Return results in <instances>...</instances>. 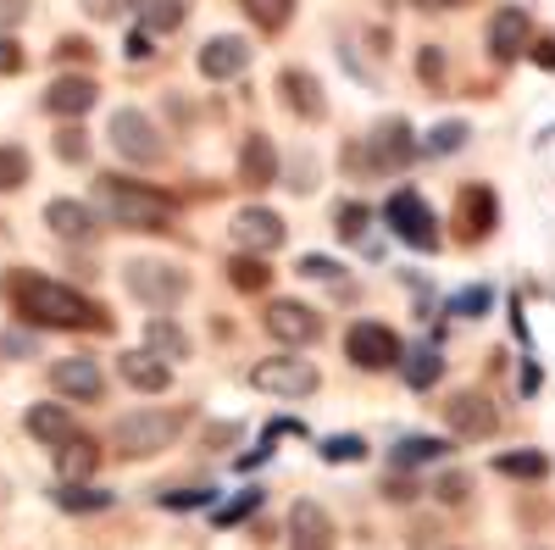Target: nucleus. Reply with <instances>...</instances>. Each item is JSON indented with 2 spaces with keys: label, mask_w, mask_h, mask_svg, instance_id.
I'll list each match as a JSON object with an SVG mask.
<instances>
[{
  "label": "nucleus",
  "mask_w": 555,
  "mask_h": 550,
  "mask_svg": "<svg viewBox=\"0 0 555 550\" xmlns=\"http://www.w3.org/2000/svg\"><path fill=\"white\" fill-rule=\"evenodd\" d=\"M494 473H505V478H550V456L544 450H505V456H494Z\"/></svg>",
  "instance_id": "obj_30"
},
{
  "label": "nucleus",
  "mask_w": 555,
  "mask_h": 550,
  "mask_svg": "<svg viewBox=\"0 0 555 550\" xmlns=\"http://www.w3.org/2000/svg\"><path fill=\"white\" fill-rule=\"evenodd\" d=\"M28 151H17V145H0V195H12V190H23L28 183Z\"/></svg>",
  "instance_id": "obj_32"
},
{
  "label": "nucleus",
  "mask_w": 555,
  "mask_h": 550,
  "mask_svg": "<svg viewBox=\"0 0 555 550\" xmlns=\"http://www.w3.org/2000/svg\"><path fill=\"white\" fill-rule=\"evenodd\" d=\"M195 67H201L206 78H234V73H245V67H250V39H240V34L206 39L201 51H195Z\"/></svg>",
  "instance_id": "obj_14"
},
{
  "label": "nucleus",
  "mask_w": 555,
  "mask_h": 550,
  "mask_svg": "<svg viewBox=\"0 0 555 550\" xmlns=\"http://www.w3.org/2000/svg\"><path fill=\"white\" fill-rule=\"evenodd\" d=\"M12 300L39 329H112L106 311L89 295H78L73 284H56V279H39V272H23L12 284Z\"/></svg>",
  "instance_id": "obj_1"
},
{
  "label": "nucleus",
  "mask_w": 555,
  "mask_h": 550,
  "mask_svg": "<svg viewBox=\"0 0 555 550\" xmlns=\"http://www.w3.org/2000/svg\"><path fill=\"white\" fill-rule=\"evenodd\" d=\"M416 156V140H411V128L400 123V117H389L378 133H373V162L378 167H405Z\"/></svg>",
  "instance_id": "obj_24"
},
{
  "label": "nucleus",
  "mask_w": 555,
  "mask_h": 550,
  "mask_svg": "<svg viewBox=\"0 0 555 550\" xmlns=\"http://www.w3.org/2000/svg\"><path fill=\"white\" fill-rule=\"evenodd\" d=\"M494 222H500V206H494V190L489 183H473V190H461V206H455V240H489L494 234Z\"/></svg>",
  "instance_id": "obj_10"
},
{
  "label": "nucleus",
  "mask_w": 555,
  "mask_h": 550,
  "mask_svg": "<svg viewBox=\"0 0 555 550\" xmlns=\"http://www.w3.org/2000/svg\"><path fill=\"white\" fill-rule=\"evenodd\" d=\"M416 67H423V78H439V51H423V62H416Z\"/></svg>",
  "instance_id": "obj_51"
},
{
  "label": "nucleus",
  "mask_w": 555,
  "mask_h": 550,
  "mask_svg": "<svg viewBox=\"0 0 555 550\" xmlns=\"http://www.w3.org/2000/svg\"><path fill=\"white\" fill-rule=\"evenodd\" d=\"M256 507H261V489H245V495H240V500H228V507H222V512H217V523H222V528H228V523H240V517H250V512H256Z\"/></svg>",
  "instance_id": "obj_38"
},
{
  "label": "nucleus",
  "mask_w": 555,
  "mask_h": 550,
  "mask_svg": "<svg viewBox=\"0 0 555 550\" xmlns=\"http://www.w3.org/2000/svg\"><path fill=\"white\" fill-rule=\"evenodd\" d=\"M51 384H56V395H67V400H101V395H106V379H101V367L89 361V356L56 361V367H51Z\"/></svg>",
  "instance_id": "obj_16"
},
{
  "label": "nucleus",
  "mask_w": 555,
  "mask_h": 550,
  "mask_svg": "<svg viewBox=\"0 0 555 550\" xmlns=\"http://www.w3.org/2000/svg\"><path fill=\"white\" fill-rule=\"evenodd\" d=\"M234 245L250 251V256L278 251V245H284V222H278V212H267V206H245V212L234 217Z\"/></svg>",
  "instance_id": "obj_13"
},
{
  "label": "nucleus",
  "mask_w": 555,
  "mask_h": 550,
  "mask_svg": "<svg viewBox=\"0 0 555 550\" xmlns=\"http://www.w3.org/2000/svg\"><path fill=\"white\" fill-rule=\"evenodd\" d=\"M345 356L361 367V373H384V367H400L405 345H400V334L389 323H373V317H366V323H350Z\"/></svg>",
  "instance_id": "obj_6"
},
{
  "label": "nucleus",
  "mask_w": 555,
  "mask_h": 550,
  "mask_svg": "<svg viewBox=\"0 0 555 550\" xmlns=\"http://www.w3.org/2000/svg\"><path fill=\"white\" fill-rule=\"evenodd\" d=\"M267 334L278 345H311L322 334V323H317V311L306 300H272L267 306Z\"/></svg>",
  "instance_id": "obj_11"
},
{
  "label": "nucleus",
  "mask_w": 555,
  "mask_h": 550,
  "mask_svg": "<svg viewBox=\"0 0 555 550\" xmlns=\"http://www.w3.org/2000/svg\"><path fill=\"white\" fill-rule=\"evenodd\" d=\"M122 284H128L133 300L167 311V306H178L183 295H190V272L172 267V261H156V256H133V261L122 267Z\"/></svg>",
  "instance_id": "obj_3"
},
{
  "label": "nucleus",
  "mask_w": 555,
  "mask_h": 550,
  "mask_svg": "<svg viewBox=\"0 0 555 550\" xmlns=\"http://www.w3.org/2000/svg\"><path fill=\"white\" fill-rule=\"evenodd\" d=\"M95 101H101V89H95L89 73H62L51 89H44V106H51L56 117H83Z\"/></svg>",
  "instance_id": "obj_18"
},
{
  "label": "nucleus",
  "mask_w": 555,
  "mask_h": 550,
  "mask_svg": "<svg viewBox=\"0 0 555 550\" xmlns=\"http://www.w3.org/2000/svg\"><path fill=\"white\" fill-rule=\"evenodd\" d=\"M44 222H51V234H62V240H95V212H89L83 201H51V206H44Z\"/></svg>",
  "instance_id": "obj_21"
},
{
  "label": "nucleus",
  "mask_w": 555,
  "mask_h": 550,
  "mask_svg": "<svg viewBox=\"0 0 555 550\" xmlns=\"http://www.w3.org/2000/svg\"><path fill=\"white\" fill-rule=\"evenodd\" d=\"M95 468H101V445L89 439V434H73V439H62V445H56V473H62V484L89 478Z\"/></svg>",
  "instance_id": "obj_22"
},
{
  "label": "nucleus",
  "mask_w": 555,
  "mask_h": 550,
  "mask_svg": "<svg viewBox=\"0 0 555 550\" xmlns=\"http://www.w3.org/2000/svg\"><path fill=\"white\" fill-rule=\"evenodd\" d=\"M23 17H28V0H0V34L17 28Z\"/></svg>",
  "instance_id": "obj_45"
},
{
  "label": "nucleus",
  "mask_w": 555,
  "mask_h": 550,
  "mask_svg": "<svg viewBox=\"0 0 555 550\" xmlns=\"http://www.w3.org/2000/svg\"><path fill=\"white\" fill-rule=\"evenodd\" d=\"M112 500H117L112 489H95L89 478H73V484L56 489V507H62V512H78V517H83V512H112Z\"/></svg>",
  "instance_id": "obj_26"
},
{
  "label": "nucleus",
  "mask_w": 555,
  "mask_h": 550,
  "mask_svg": "<svg viewBox=\"0 0 555 550\" xmlns=\"http://www.w3.org/2000/svg\"><path fill=\"white\" fill-rule=\"evenodd\" d=\"M162 500V507H211V489H172V495H156Z\"/></svg>",
  "instance_id": "obj_41"
},
{
  "label": "nucleus",
  "mask_w": 555,
  "mask_h": 550,
  "mask_svg": "<svg viewBox=\"0 0 555 550\" xmlns=\"http://www.w3.org/2000/svg\"><path fill=\"white\" fill-rule=\"evenodd\" d=\"M467 133H473L467 123H455V117H450V123H439V128H434V133H428V140L416 145V151H428V156H450V151L467 145Z\"/></svg>",
  "instance_id": "obj_33"
},
{
  "label": "nucleus",
  "mask_w": 555,
  "mask_h": 550,
  "mask_svg": "<svg viewBox=\"0 0 555 550\" xmlns=\"http://www.w3.org/2000/svg\"><path fill=\"white\" fill-rule=\"evenodd\" d=\"M400 367H405V384H411V389H434V384L444 379V356H439L434 345L405 350V356H400Z\"/></svg>",
  "instance_id": "obj_28"
},
{
  "label": "nucleus",
  "mask_w": 555,
  "mask_h": 550,
  "mask_svg": "<svg viewBox=\"0 0 555 550\" xmlns=\"http://www.w3.org/2000/svg\"><path fill=\"white\" fill-rule=\"evenodd\" d=\"M489 300H494V295L478 284V290H461V295L450 300V311H455V317H483V311H489Z\"/></svg>",
  "instance_id": "obj_37"
},
{
  "label": "nucleus",
  "mask_w": 555,
  "mask_h": 550,
  "mask_svg": "<svg viewBox=\"0 0 555 550\" xmlns=\"http://www.w3.org/2000/svg\"><path fill=\"white\" fill-rule=\"evenodd\" d=\"M289 550H334V517L317 500H295L289 512Z\"/></svg>",
  "instance_id": "obj_17"
},
{
  "label": "nucleus",
  "mask_w": 555,
  "mask_h": 550,
  "mask_svg": "<svg viewBox=\"0 0 555 550\" xmlns=\"http://www.w3.org/2000/svg\"><path fill=\"white\" fill-rule=\"evenodd\" d=\"M533 62H539L544 73H555V39H539V44H533Z\"/></svg>",
  "instance_id": "obj_49"
},
{
  "label": "nucleus",
  "mask_w": 555,
  "mask_h": 550,
  "mask_svg": "<svg viewBox=\"0 0 555 550\" xmlns=\"http://www.w3.org/2000/svg\"><path fill=\"white\" fill-rule=\"evenodd\" d=\"M411 7H434V12H455V7H467V0H411Z\"/></svg>",
  "instance_id": "obj_50"
},
{
  "label": "nucleus",
  "mask_w": 555,
  "mask_h": 550,
  "mask_svg": "<svg viewBox=\"0 0 555 550\" xmlns=\"http://www.w3.org/2000/svg\"><path fill=\"white\" fill-rule=\"evenodd\" d=\"M151 51H156V34H151V28H133V34H128V56L145 62Z\"/></svg>",
  "instance_id": "obj_44"
},
{
  "label": "nucleus",
  "mask_w": 555,
  "mask_h": 550,
  "mask_svg": "<svg viewBox=\"0 0 555 550\" xmlns=\"http://www.w3.org/2000/svg\"><path fill=\"white\" fill-rule=\"evenodd\" d=\"M117 373H122L128 389H139V395H162V389L172 384V367H167L162 356H151V350H122V356H117Z\"/></svg>",
  "instance_id": "obj_19"
},
{
  "label": "nucleus",
  "mask_w": 555,
  "mask_h": 550,
  "mask_svg": "<svg viewBox=\"0 0 555 550\" xmlns=\"http://www.w3.org/2000/svg\"><path fill=\"white\" fill-rule=\"evenodd\" d=\"M17 67H23V51H17L7 34H0V73H17Z\"/></svg>",
  "instance_id": "obj_47"
},
{
  "label": "nucleus",
  "mask_w": 555,
  "mask_h": 550,
  "mask_svg": "<svg viewBox=\"0 0 555 550\" xmlns=\"http://www.w3.org/2000/svg\"><path fill=\"white\" fill-rule=\"evenodd\" d=\"M228 279H234V290H245V295H261V290L272 284V267H267L261 256L240 251L234 261H228Z\"/></svg>",
  "instance_id": "obj_29"
},
{
  "label": "nucleus",
  "mask_w": 555,
  "mask_h": 550,
  "mask_svg": "<svg viewBox=\"0 0 555 550\" xmlns=\"http://www.w3.org/2000/svg\"><path fill=\"white\" fill-rule=\"evenodd\" d=\"M95 206L106 222L117 228H139V234H162V228L172 222V201L162 190H151V183H133V178H95Z\"/></svg>",
  "instance_id": "obj_2"
},
{
  "label": "nucleus",
  "mask_w": 555,
  "mask_h": 550,
  "mask_svg": "<svg viewBox=\"0 0 555 550\" xmlns=\"http://www.w3.org/2000/svg\"><path fill=\"white\" fill-rule=\"evenodd\" d=\"M145 350L162 356V361H183V356H190V334H183L172 317H151V323H145Z\"/></svg>",
  "instance_id": "obj_25"
},
{
  "label": "nucleus",
  "mask_w": 555,
  "mask_h": 550,
  "mask_svg": "<svg viewBox=\"0 0 555 550\" xmlns=\"http://www.w3.org/2000/svg\"><path fill=\"white\" fill-rule=\"evenodd\" d=\"M278 101H284L300 123H317L322 112H328V95H322V84L306 67H284V73H278Z\"/></svg>",
  "instance_id": "obj_12"
},
{
  "label": "nucleus",
  "mask_w": 555,
  "mask_h": 550,
  "mask_svg": "<svg viewBox=\"0 0 555 550\" xmlns=\"http://www.w3.org/2000/svg\"><path fill=\"white\" fill-rule=\"evenodd\" d=\"M366 222H373V206H361V201H345V206L334 212L339 240H361V234H366Z\"/></svg>",
  "instance_id": "obj_36"
},
{
  "label": "nucleus",
  "mask_w": 555,
  "mask_h": 550,
  "mask_svg": "<svg viewBox=\"0 0 555 550\" xmlns=\"http://www.w3.org/2000/svg\"><path fill=\"white\" fill-rule=\"evenodd\" d=\"M384 222L395 228V240H405L411 251H434L439 245V217L416 190H395L389 206H384Z\"/></svg>",
  "instance_id": "obj_5"
},
{
  "label": "nucleus",
  "mask_w": 555,
  "mask_h": 550,
  "mask_svg": "<svg viewBox=\"0 0 555 550\" xmlns=\"http://www.w3.org/2000/svg\"><path fill=\"white\" fill-rule=\"evenodd\" d=\"M450 445L444 439H434V434H411V439H400L395 445V468H423V462H439Z\"/></svg>",
  "instance_id": "obj_31"
},
{
  "label": "nucleus",
  "mask_w": 555,
  "mask_h": 550,
  "mask_svg": "<svg viewBox=\"0 0 555 550\" xmlns=\"http://www.w3.org/2000/svg\"><path fill=\"white\" fill-rule=\"evenodd\" d=\"M178 429H183L178 411H128V418H117V429H112V445H117V456L139 462V456L167 450L178 439Z\"/></svg>",
  "instance_id": "obj_4"
},
{
  "label": "nucleus",
  "mask_w": 555,
  "mask_h": 550,
  "mask_svg": "<svg viewBox=\"0 0 555 550\" xmlns=\"http://www.w3.org/2000/svg\"><path fill=\"white\" fill-rule=\"evenodd\" d=\"M56 156H62V162H83V156H89L83 128H62V133H56Z\"/></svg>",
  "instance_id": "obj_39"
},
{
  "label": "nucleus",
  "mask_w": 555,
  "mask_h": 550,
  "mask_svg": "<svg viewBox=\"0 0 555 550\" xmlns=\"http://www.w3.org/2000/svg\"><path fill=\"white\" fill-rule=\"evenodd\" d=\"M528 34H533V23H528L522 7L494 12V17H489V56H494V62H517V56L528 51Z\"/></svg>",
  "instance_id": "obj_15"
},
{
  "label": "nucleus",
  "mask_w": 555,
  "mask_h": 550,
  "mask_svg": "<svg viewBox=\"0 0 555 550\" xmlns=\"http://www.w3.org/2000/svg\"><path fill=\"white\" fill-rule=\"evenodd\" d=\"M56 56H62V62H83V56H89V39H78V34L62 39V44H56Z\"/></svg>",
  "instance_id": "obj_46"
},
{
  "label": "nucleus",
  "mask_w": 555,
  "mask_h": 550,
  "mask_svg": "<svg viewBox=\"0 0 555 550\" xmlns=\"http://www.w3.org/2000/svg\"><path fill=\"white\" fill-rule=\"evenodd\" d=\"M434 495H439V500H450V507H455V500H467V478H461V473H444V478L434 484Z\"/></svg>",
  "instance_id": "obj_43"
},
{
  "label": "nucleus",
  "mask_w": 555,
  "mask_h": 550,
  "mask_svg": "<svg viewBox=\"0 0 555 550\" xmlns=\"http://www.w3.org/2000/svg\"><path fill=\"white\" fill-rule=\"evenodd\" d=\"M23 423H28V434H34L39 445H51V450H56L62 439H73V434H78V429H73V411H67V406H56V400L34 406Z\"/></svg>",
  "instance_id": "obj_23"
},
{
  "label": "nucleus",
  "mask_w": 555,
  "mask_h": 550,
  "mask_svg": "<svg viewBox=\"0 0 555 550\" xmlns=\"http://www.w3.org/2000/svg\"><path fill=\"white\" fill-rule=\"evenodd\" d=\"M240 7H245V17L256 28H284L289 12H295V0H240Z\"/></svg>",
  "instance_id": "obj_34"
},
{
  "label": "nucleus",
  "mask_w": 555,
  "mask_h": 550,
  "mask_svg": "<svg viewBox=\"0 0 555 550\" xmlns=\"http://www.w3.org/2000/svg\"><path fill=\"white\" fill-rule=\"evenodd\" d=\"M250 384L261 395H278V400H300V395L317 389V367L306 356H267V361L250 367Z\"/></svg>",
  "instance_id": "obj_7"
},
{
  "label": "nucleus",
  "mask_w": 555,
  "mask_h": 550,
  "mask_svg": "<svg viewBox=\"0 0 555 550\" xmlns=\"http://www.w3.org/2000/svg\"><path fill=\"white\" fill-rule=\"evenodd\" d=\"M444 423H450V434H461V439H489V434L500 429V411H494V400L478 395V389H455V395L444 400Z\"/></svg>",
  "instance_id": "obj_9"
},
{
  "label": "nucleus",
  "mask_w": 555,
  "mask_h": 550,
  "mask_svg": "<svg viewBox=\"0 0 555 550\" xmlns=\"http://www.w3.org/2000/svg\"><path fill=\"white\" fill-rule=\"evenodd\" d=\"M133 12H139V28L172 34V28H183V17H190V0H133Z\"/></svg>",
  "instance_id": "obj_27"
},
{
  "label": "nucleus",
  "mask_w": 555,
  "mask_h": 550,
  "mask_svg": "<svg viewBox=\"0 0 555 550\" xmlns=\"http://www.w3.org/2000/svg\"><path fill=\"white\" fill-rule=\"evenodd\" d=\"M322 462H366V439L361 434H334V439H322Z\"/></svg>",
  "instance_id": "obj_35"
},
{
  "label": "nucleus",
  "mask_w": 555,
  "mask_h": 550,
  "mask_svg": "<svg viewBox=\"0 0 555 550\" xmlns=\"http://www.w3.org/2000/svg\"><path fill=\"white\" fill-rule=\"evenodd\" d=\"M295 272H300V279H339V261L334 256H300Z\"/></svg>",
  "instance_id": "obj_40"
},
{
  "label": "nucleus",
  "mask_w": 555,
  "mask_h": 550,
  "mask_svg": "<svg viewBox=\"0 0 555 550\" xmlns=\"http://www.w3.org/2000/svg\"><path fill=\"white\" fill-rule=\"evenodd\" d=\"M34 350V340H23V334H0V356H28Z\"/></svg>",
  "instance_id": "obj_48"
},
{
  "label": "nucleus",
  "mask_w": 555,
  "mask_h": 550,
  "mask_svg": "<svg viewBox=\"0 0 555 550\" xmlns=\"http://www.w3.org/2000/svg\"><path fill=\"white\" fill-rule=\"evenodd\" d=\"M112 145H117V156H128V162H139V167L162 162V151H167L162 128H156L145 112H139V106H122V112H112Z\"/></svg>",
  "instance_id": "obj_8"
},
{
  "label": "nucleus",
  "mask_w": 555,
  "mask_h": 550,
  "mask_svg": "<svg viewBox=\"0 0 555 550\" xmlns=\"http://www.w3.org/2000/svg\"><path fill=\"white\" fill-rule=\"evenodd\" d=\"M133 7V0H83V12L95 17V23H112V17H122Z\"/></svg>",
  "instance_id": "obj_42"
},
{
  "label": "nucleus",
  "mask_w": 555,
  "mask_h": 550,
  "mask_svg": "<svg viewBox=\"0 0 555 550\" xmlns=\"http://www.w3.org/2000/svg\"><path fill=\"white\" fill-rule=\"evenodd\" d=\"M240 178L250 183V190H267V183H278V151L267 133H245V145H240Z\"/></svg>",
  "instance_id": "obj_20"
}]
</instances>
